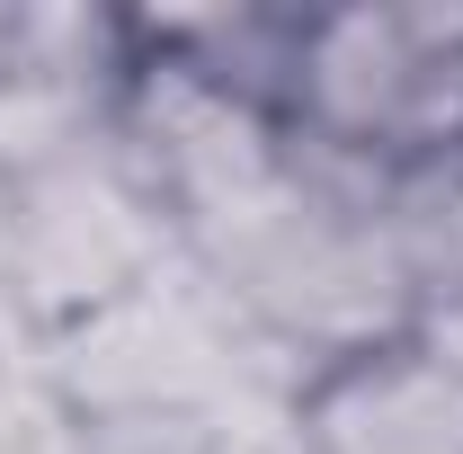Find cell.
I'll return each instance as SVG.
<instances>
[{
	"mask_svg": "<svg viewBox=\"0 0 463 454\" xmlns=\"http://www.w3.org/2000/svg\"><path fill=\"white\" fill-rule=\"evenodd\" d=\"M286 125L383 187L463 170V9H321L286 36Z\"/></svg>",
	"mask_w": 463,
	"mask_h": 454,
	"instance_id": "obj_1",
	"label": "cell"
},
{
	"mask_svg": "<svg viewBox=\"0 0 463 454\" xmlns=\"http://www.w3.org/2000/svg\"><path fill=\"white\" fill-rule=\"evenodd\" d=\"M259 454H463V374L419 339H374L294 374Z\"/></svg>",
	"mask_w": 463,
	"mask_h": 454,
	"instance_id": "obj_2",
	"label": "cell"
},
{
	"mask_svg": "<svg viewBox=\"0 0 463 454\" xmlns=\"http://www.w3.org/2000/svg\"><path fill=\"white\" fill-rule=\"evenodd\" d=\"M402 339L463 374V170L402 187Z\"/></svg>",
	"mask_w": 463,
	"mask_h": 454,
	"instance_id": "obj_3",
	"label": "cell"
}]
</instances>
